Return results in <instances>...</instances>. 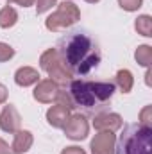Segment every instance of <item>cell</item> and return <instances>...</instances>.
Masks as SVG:
<instances>
[{
    "label": "cell",
    "instance_id": "6da1fadb",
    "mask_svg": "<svg viewBox=\"0 0 152 154\" xmlns=\"http://www.w3.org/2000/svg\"><path fill=\"white\" fill-rule=\"evenodd\" d=\"M114 82L111 81H86L72 79L65 88H59L57 104L72 109H82L88 115H95L108 109L114 93Z\"/></svg>",
    "mask_w": 152,
    "mask_h": 154
},
{
    "label": "cell",
    "instance_id": "7a4b0ae2",
    "mask_svg": "<svg viewBox=\"0 0 152 154\" xmlns=\"http://www.w3.org/2000/svg\"><path fill=\"white\" fill-rule=\"evenodd\" d=\"M65 66L72 75H88L100 65L102 54L97 39L86 29H72L57 41L56 47Z\"/></svg>",
    "mask_w": 152,
    "mask_h": 154
},
{
    "label": "cell",
    "instance_id": "3957f363",
    "mask_svg": "<svg viewBox=\"0 0 152 154\" xmlns=\"http://www.w3.org/2000/svg\"><path fill=\"white\" fill-rule=\"evenodd\" d=\"M116 154H152V127L145 124H129L118 138Z\"/></svg>",
    "mask_w": 152,
    "mask_h": 154
},
{
    "label": "cell",
    "instance_id": "277c9868",
    "mask_svg": "<svg viewBox=\"0 0 152 154\" xmlns=\"http://www.w3.org/2000/svg\"><path fill=\"white\" fill-rule=\"evenodd\" d=\"M39 65H41V68L50 75V79H52L54 82H57L61 88H65V86L74 79V75L68 72V68L65 66V63H63V59H61V56L57 54L56 48L45 50V52L41 54V57H39Z\"/></svg>",
    "mask_w": 152,
    "mask_h": 154
},
{
    "label": "cell",
    "instance_id": "5b68a950",
    "mask_svg": "<svg viewBox=\"0 0 152 154\" xmlns=\"http://www.w3.org/2000/svg\"><path fill=\"white\" fill-rule=\"evenodd\" d=\"M79 18H81V11H79V7H77L74 2H66V0H65V2L59 4L57 11L47 18L45 25H47L48 31L56 32V31H61V29H68V27H72L74 23L79 22Z\"/></svg>",
    "mask_w": 152,
    "mask_h": 154
},
{
    "label": "cell",
    "instance_id": "8992f818",
    "mask_svg": "<svg viewBox=\"0 0 152 154\" xmlns=\"http://www.w3.org/2000/svg\"><path fill=\"white\" fill-rule=\"evenodd\" d=\"M63 129H65L66 138H70V140H84L88 136L90 125H88L86 116L81 115V113H75V115L68 116V120L63 125Z\"/></svg>",
    "mask_w": 152,
    "mask_h": 154
},
{
    "label": "cell",
    "instance_id": "52a82bcc",
    "mask_svg": "<svg viewBox=\"0 0 152 154\" xmlns=\"http://www.w3.org/2000/svg\"><path fill=\"white\" fill-rule=\"evenodd\" d=\"M123 120L118 113H111V111H100V113H95L93 115V127L97 131H118L122 127Z\"/></svg>",
    "mask_w": 152,
    "mask_h": 154
},
{
    "label": "cell",
    "instance_id": "ba28073f",
    "mask_svg": "<svg viewBox=\"0 0 152 154\" xmlns=\"http://www.w3.org/2000/svg\"><path fill=\"white\" fill-rule=\"evenodd\" d=\"M59 84L54 82L52 79H43V81H38V86L34 88V99L38 102H43V104H50L52 100L57 99V93H59Z\"/></svg>",
    "mask_w": 152,
    "mask_h": 154
},
{
    "label": "cell",
    "instance_id": "9c48e42d",
    "mask_svg": "<svg viewBox=\"0 0 152 154\" xmlns=\"http://www.w3.org/2000/svg\"><path fill=\"white\" fill-rule=\"evenodd\" d=\"M91 154H114V134L111 131H100L91 140Z\"/></svg>",
    "mask_w": 152,
    "mask_h": 154
},
{
    "label": "cell",
    "instance_id": "30bf717a",
    "mask_svg": "<svg viewBox=\"0 0 152 154\" xmlns=\"http://www.w3.org/2000/svg\"><path fill=\"white\" fill-rule=\"evenodd\" d=\"M22 124V116L16 111V108L13 104H7L4 108V111L0 113V129L5 133H16L20 129Z\"/></svg>",
    "mask_w": 152,
    "mask_h": 154
},
{
    "label": "cell",
    "instance_id": "8fae6325",
    "mask_svg": "<svg viewBox=\"0 0 152 154\" xmlns=\"http://www.w3.org/2000/svg\"><path fill=\"white\" fill-rule=\"evenodd\" d=\"M68 116H70V109H68L66 106H63V104H56V106H52V108L47 111V122H48L52 127L61 129V127L66 124Z\"/></svg>",
    "mask_w": 152,
    "mask_h": 154
},
{
    "label": "cell",
    "instance_id": "7c38bea8",
    "mask_svg": "<svg viewBox=\"0 0 152 154\" xmlns=\"http://www.w3.org/2000/svg\"><path fill=\"white\" fill-rule=\"evenodd\" d=\"M32 142H34V138H32V133H31V131L18 129V131L14 133V140H13L11 151L14 154H23L32 147Z\"/></svg>",
    "mask_w": 152,
    "mask_h": 154
},
{
    "label": "cell",
    "instance_id": "4fadbf2b",
    "mask_svg": "<svg viewBox=\"0 0 152 154\" xmlns=\"http://www.w3.org/2000/svg\"><path fill=\"white\" fill-rule=\"evenodd\" d=\"M39 81V74L36 68H31V66H22L16 70L14 74V82L18 86H31V84H36Z\"/></svg>",
    "mask_w": 152,
    "mask_h": 154
},
{
    "label": "cell",
    "instance_id": "5bb4252c",
    "mask_svg": "<svg viewBox=\"0 0 152 154\" xmlns=\"http://www.w3.org/2000/svg\"><path fill=\"white\" fill-rule=\"evenodd\" d=\"M132 84H134V77L131 74V70H118L116 75H114V86L120 88L122 93H129L132 90Z\"/></svg>",
    "mask_w": 152,
    "mask_h": 154
},
{
    "label": "cell",
    "instance_id": "9a60e30c",
    "mask_svg": "<svg viewBox=\"0 0 152 154\" xmlns=\"http://www.w3.org/2000/svg\"><path fill=\"white\" fill-rule=\"evenodd\" d=\"M16 22H18V13H16V9H13L11 5H5V7L0 11V27H2V29H9V27H13Z\"/></svg>",
    "mask_w": 152,
    "mask_h": 154
},
{
    "label": "cell",
    "instance_id": "2e32d148",
    "mask_svg": "<svg viewBox=\"0 0 152 154\" xmlns=\"http://www.w3.org/2000/svg\"><path fill=\"white\" fill-rule=\"evenodd\" d=\"M134 29L138 31V34L145 36V38H150L152 36V18L149 14H141L136 18L134 22Z\"/></svg>",
    "mask_w": 152,
    "mask_h": 154
},
{
    "label": "cell",
    "instance_id": "e0dca14e",
    "mask_svg": "<svg viewBox=\"0 0 152 154\" xmlns=\"http://www.w3.org/2000/svg\"><path fill=\"white\" fill-rule=\"evenodd\" d=\"M134 57H136L138 65L149 68L150 63H152V47L150 45H141V47H138L136 52H134Z\"/></svg>",
    "mask_w": 152,
    "mask_h": 154
},
{
    "label": "cell",
    "instance_id": "ac0fdd59",
    "mask_svg": "<svg viewBox=\"0 0 152 154\" xmlns=\"http://www.w3.org/2000/svg\"><path fill=\"white\" fill-rule=\"evenodd\" d=\"M13 56H14V48L7 43H0V63L9 61Z\"/></svg>",
    "mask_w": 152,
    "mask_h": 154
},
{
    "label": "cell",
    "instance_id": "d6986e66",
    "mask_svg": "<svg viewBox=\"0 0 152 154\" xmlns=\"http://www.w3.org/2000/svg\"><path fill=\"white\" fill-rule=\"evenodd\" d=\"M143 0H118V5L125 11H138Z\"/></svg>",
    "mask_w": 152,
    "mask_h": 154
},
{
    "label": "cell",
    "instance_id": "ffe728a7",
    "mask_svg": "<svg viewBox=\"0 0 152 154\" xmlns=\"http://www.w3.org/2000/svg\"><path fill=\"white\" fill-rule=\"evenodd\" d=\"M34 2H36V14H43L48 9H52V5L57 0H34Z\"/></svg>",
    "mask_w": 152,
    "mask_h": 154
},
{
    "label": "cell",
    "instance_id": "44dd1931",
    "mask_svg": "<svg viewBox=\"0 0 152 154\" xmlns=\"http://www.w3.org/2000/svg\"><path fill=\"white\" fill-rule=\"evenodd\" d=\"M61 154H86L84 152V149H81V147H66V149H63V152Z\"/></svg>",
    "mask_w": 152,
    "mask_h": 154
},
{
    "label": "cell",
    "instance_id": "7402d4cb",
    "mask_svg": "<svg viewBox=\"0 0 152 154\" xmlns=\"http://www.w3.org/2000/svg\"><path fill=\"white\" fill-rule=\"evenodd\" d=\"M149 113H150V106H147L143 111H141V122L140 124H145V125H150V120H149Z\"/></svg>",
    "mask_w": 152,
    "mask_h": 154
},
{
    "label": "cell",
    "instance_id": "603a6c76",
    "mask_svg": "<svg viewBox=\"0 0 152 154\" xmlns=\"http://www.w3.org/2000/svg\"><path fill=\"white\" fill-rule=\"evenodd\" d=\"M7 4H18L22 7H29L34 4V0H7Z\"/></svg>",
    "mask_w": 152,
    "mask_h": 154
},
{
    "label": "cell",
    "instance_id": "cb8c5ba5",
    "mask_svg": "<svg viewBox=\"0 0 152 154\" xmlns=\"http://www.w3.org/2000/svg\"><path fill=\"white\" fill-rule=\"evenodd\" d=\"M11 147H9V143L7 142H4L2 138H0V154H11Z\"/></svg>",
    "mask_w": 152,
    "mask_h": 154
},
{
    "label": "cell",
    "instance_id": "d4e9b609",
    "mask_svg": "<svg viewBox=\"0 0 152 154\" xmlns=\"http://www.w3.org/2000/svg\"><path fill=\"white\" fill-rule=\"evenodd\" d=\"M7 100V88L0 82V104H4Z\"/></svg>",
    "mask_w": 152,
    "mask_h": 154
},
{
    "label": "cell",
    "instance_id": "484cf974",
    "mask_svg": "<svg viewBox=\"0 0 152 154\" xmlns=\"http://www.w3.org/2000/svg\"><path fill=\"white\" fill-rule=\"evenodd\" d=\"M147 84L150 86V70H147Z\"/></svg>",
    "mask_w": 152,
    "mask_h": 154
},
{
    "label": "cell",
    "instance_id": "4316f807",
    "mask_svg": "<svg viewBox=\"0 0 152 154\" xmlns=\"http://www.w3.org/2000/svg\"><path fill=\"white\" fill-rule=\"evenodd\" d=\"M86 2H90V4H95V2H99V0H86Z\"/></svg>",
    "mask_w": 152,
    "mask_h": 154
}]
</instances>
